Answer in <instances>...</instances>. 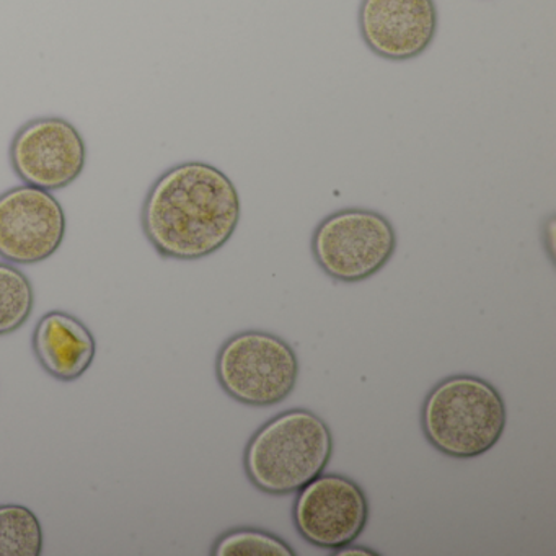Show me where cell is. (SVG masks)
<instances>
[{
	"mask_svg": "<svg viewBox=\"0 0 556 556\" xmlns=\"http://www.w3.org/2000/svg\"><path fill=\"white\" fill-rule=\"evenodd\" d=\"M240 214L233 181L214 165L190 161L154 181L142 204L141 224L162 258L197 262L232 239Z\"/></svg>",
	"mask_w": 556,
	"mask_h": 556,
	"instance_id": "cell-1",
	"label": "cell"
},
{
	"mask_svg": "<svg viewBox=\"0 0 556 556\" xmlns=\"http://www.w3.org/2000/svg\"><path fill=\"white\" fill-rule=\"evenodd\" d=\"M333 445L324 418L307 408L288 409L260 426L247 442L243 470L263 493L288 496L324 473Z\"/></svg>",
	"mask_w": 556,
	"mask_h": 556,
	"instance_id": "cell-2",
	"label": "cell"
},
{
	"mask_svg": "<svg viewBox=\"0 0 556 556\" xmlns=\"http://www.w3.org/2000/svg\"><path fill=\"white\" fill-rule=\"evenodd\" d=\"M507 409L496 387L477 376L445 377L421 408V429L429 444L452 458H477L503 438Z\"/></svg>",
	"mask_w": 556,
	"mask_h": 556,
	"instance_id": "cell-3",
	"label": "cell"
},
{
	"mask_svg": "<svg viewBox=\"0 0 556 556\" xmlns=\"http://www.w3.org/2000/svg\"><path fill=\"white\" fill-rule=\"evenodd\" d=\"M299 370L294 348L268 331H240L217 351V382L230 399L247 406L266 408L285 402L298 386Z\"/></svg>",
	"mask_w": 556,
	"mask_h": 556,
	"instance_id": "cell-4",
	"label": "cell"
},
{
	"mask_svg": "<svg viewBox=\"0 0 556 556\" xmlns=\"http://www.w3.org/2000/svg\"><path fill=\"white\" fill-rule=\"evenodd\" d=\"M396 243L395 227L383 214L346 207L315 227L312 255L325 275L351 285L382 271L395 255Z\"/></svg>",
	"mask_w": 556,
	"mask_h": 556,
	"instance_id": "cell-5",
	"label": "cell"
},
{
	"mask_svg": "<svg viewBox=\"0 0 556 556\" xmlns=\"http://www.w3.org/2000/svg\"><path fill=\"white\" fill-rule=\"evenodd\" d=\"M369 520L363 488L338 473L318 475L295 493L292 522L299 535L317 548H343L356 542Z\"/></svg>",
	"mask_w": 556,
	"mask_h": 556,
	"instance_id": "cell-6",
	"label": "cell"
},
{
	"mask_svg": "<svg viewBox=\"0 0 556 556\" xmlns=\"http://www.w3.org/2000/svg\"><path fill=\"white\" fill-rule=\"evenodd\" d=\"M66 232V213L51 191L24 185L0 194V258L5 262H47L61 249Z\"/></svg>",
	"mask_w": 556,
	"mask_h": 556,
	"instance_id": "cell-7",
	"label": "cell"
},
{
	"mask_svg": "<svg viewBox=\"0 0 556 556\" xmlns=\"http://www.w3.org/2000/svg\"><path fill=\"white\" fill-rule=\"evenodd\" d=\"M86 162V141L64 118L31 119L12 139V168L30 187L63 190L80 177Z\"/></svg>",
	"mask_w": 556,
	"mask_h": 556,
	"instance_id": "cell-8",
	"label": "cell"
},
{
	"mask_svg": "<svg viewBox=\"0 0 556 556\" xmlns=\"http://www.w3.org/2000/svg\"><path fill=\"white\" fill-rule=\"evenodd\" d=\"M361 38L376 56L409 61L431 47L439 28L434 0H361Z\"/></svg>",
	"mask_w": 556,
	"mask_h": 556,
	"instance_id": "cell-9",
	"label": "cell"
},
{
	"mask_svg": "<svg viewBox=\"0 0 556 556\" xmlns=\"http://www.w3.org/2000/svg\"><path fill=\"white\" fill-rule=\"evenodd\" d=\"M31 348L41 369L60 380L74 382L92 367L97 340L76 315L51 311L38 320Z\"/></svg>",
	"mask_w": 556,
	"mask_h": 556,
	"instance_id": "cell-10",
	"label": "cell"
},
{
	"mask_svg": "<svg viewBox=\"0 0 556 556\" xmlns=\"http://www.w3.org/2000/svg\"><path fill=\"white\" fill-rule=\"evenodd\" d=\"M43 546V526L30 507L0 506V556H40Z\"/></svg>",
	"mask_w": 556,
	"mask_h": 556,
	"instance_id": "cell-11",
	"label": "cell"
},
{
	"mask_svg": "<svg viewBox=\"0 0 556 556\" xmlns=\"http://www.w3.org/2000/svg\"><path fill=\"white\" fill-rule=\"evenodd\" d=\"M30 279L12 263L0 262V337L21 330L34 314Z\"/></svg>",
	"mask_w": 556,
	"mask_h": 556,
	"instance_id": "cell-12",
	"label": "cell"
},
{
	"mask_svg": "<svg viewBox=\"0 0 556 556\" xmlns=\"http://www.w3.org/2000/svg\"><path fill=\"white\" fill-rule=\"evenodd\" d=\"M211 555L214 556H294L289 543L276 533L253 527L224 532L214 542Z\"/></svg>",
	"mask_w": 556,
	"mask_h": 556,
	"instance_id": "cell-13",
	"label": "cell"
},
{
	"mask_svg": "<svg viewBox=\"0 0 556 556\" xmlns=\"http://www.w3.org/2000/svg\"><path fill=\"white\" fill-rule=\"evenodd\" d=\"M333 553H334V555H357V556L379 555V553L374 552V549L367 548V546L353 545V543H350V545L343 546V548L334 549Z\"/></svg>",
	"mask_w": 556,
	"mask_h": 556,
	"instance_id": "cell-14",
	"label": "cell"
}]
</instances>
